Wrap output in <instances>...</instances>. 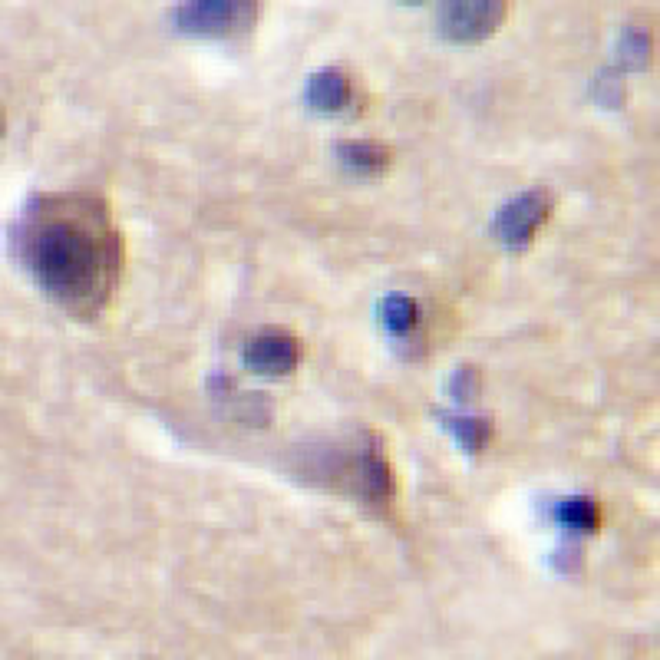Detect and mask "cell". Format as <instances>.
I'll use <instances>...</instances> for the list:
<instances>
[{"mask_svg": "<svg viewBox=\"0 0 660 660\" xmlns=\"http://www.w3.org/2000/svg\"><path fill=\"white\" fill-rule=\"evenodd\" d=\"M17 251L37 288L76 321L109 307L123 278V235L109 205L83 192H47L24 208Z\"/></svg>", "mask_w": 660, "mask_h": 660, "instance_id": "1", "label": "cell"}, {"mask_svg": "<svg viewBox=\"0 0 660 660\" xmlns=\"http://www.w3.org/2000/svg\"><path fill=\"white\" fill-rule=\"evenodd\" d=\"M327 476L367 509H383L393 499V469L383 446L373 436H360L327 462Z\"/></svg>", "mask_w": 660, "mask_h": 660, "instance_id": "2", "label": "cell"}, {"mask_svg": "<svg viewBox=\"0 0 660 660\" xmlns=\"http://www.w3.org/2000/svg\"><path fill=\"white\" fill-rule=\"evenodd\" d=\"M255 17V0H185L182 27L192 33H231Z\"/></svg>", "mask_w": 660, "mask_h": 660, "instance_id": "3", "label": "cell"}, {"mask_svg": "<svg viewBox=\"0 0 660 660\" xmlns=\"http://www.w3.org/2000/svg\"><path fill=\"white\" fill-rule=\"evenodd\" d=\"M548 198L542 192H528V195H519L512 205H505L499 212V222H495V231H499V238L505 245L512 248H525L528 241L535 238V231L545 225L548 218Z\"/></svg>", "mask_w": 660, "mask_h": 660, "instance_id": "4", "label": "cell"}, {"mask_svg": "<svg viewBox=\"0 0 660 660\" xmlns=\"http://www.w3.org/2000/svg\"><path fill=\"white\" fill-rule=\"evenodd\" d=\"M245 360L255 373L284 377V373H291L297 367V360H301V344H297L291 334H284V330H264V334L248 340Z\"/></svg>", "mask_w": 660, "mask_h": 660, "instance_id": "5", "label": "cell"}, {"mask_svg": "<svg viewBox=\"0 0 660 660\" xmlns=\"http://www.w3.org/2000/svg\"><path fill=\"white\" fill-rule=\"evenodd\" d=\"M502 0H449L443 7L446 30L459 40H476L502 20Z\"/></svg>", "mask_w": 660, "mask_h": 660, "instance_id": "6", "label": "cell"}, {"mask_svg": "<svg viewBox=\"0 0 660 660\" xmlns=\"http://www.w3.org/2000/svg\"><path fill=\"white\" fill-rule=\"evenodd\" d=\"M311 103L317 109H324V113H337V109H344L350 103V83L344 73L337 70H327L321 76H314L311 83Z\"/></svg>", "mask_w": 660, "mask_h": 660, "instance_id": "7", "label": "cell"}, {"mask_svg": "<svg viewBox=\"0 0 660 660\" xmlns=\"http://www.w3.org/2000/svg\"><path fill=\"white\" fill-rule=\"evenodd\" d=\"M558 522L568 532H594L601 525V509L588 495H575V499H565L558 505Z\"/></svg>", "mask_w": 660, "mask_h": 660, "instance_id": "8", "label": "cell"}, {"mask_svg": "<svg viewBox=\"0 0 660 660\" xmlns=\"http://www.w3.org/2000/svg\"><path fill=\"white\" fill-rule=\"evenodd\" d=\"M340 156H344L350 169L363 172V175H377L390 165L387 149L377 146V142H350V146L340 149Z\"/></svg>", "mask_w": 660, "mask_h": 660, "instance_id": "9", "label": "cell"}, {"mask_svg": "<svg viewBox=\"0 0 660 660\" xmlns=\"http://www.w3.org/2000/svg\"><path fill=\"white\" fill-rule=\"evenodd\" d=\"M420 321V304L413 301V297H390L387 304H383V324H387L393 334H410Z\"/></svg>", "mask_w": 660, "mask_h": 660, "instance_id": "10", "label": "cell"}, {"mask_svg": "<svg viewBox=\"0 0 660 660\" xmlns=\"http://www.w3.org/2000/svg\"><path fill=\"white\" fill-rule=\"evenodd\" d=\"M453 433L462 439V446L476 453V449L486 446V439H489V423H486V420H453Z\"/></svg>", "mask_w": 660, "mask_h": 660, "instance_id": "11", "label": "cell"}]
</instances>
